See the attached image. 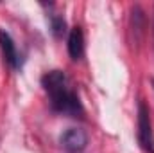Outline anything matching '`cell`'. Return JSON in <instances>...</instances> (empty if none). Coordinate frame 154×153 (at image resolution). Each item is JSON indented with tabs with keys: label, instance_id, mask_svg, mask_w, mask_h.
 Returning <instances> with one entry per match:
<instances>
[{
	"label": "cell",
	"instance_id": "cell-6",
	"mask_svg": "<svg viewBox=\"0 0 154 153\" xmlns=\"http://www.w3.org/2000/svg\"><path fill=\"white\" fill-rule=\"evenodd\" d=\"M131 33L134 36V43H140L145 33V15L140 5H134L131 9Z\"/></svg>",
	"mask_w": 154,
	"mask_h": 153
},
{
	"label": "cell",
	"instance_id": "cell-7",
	"mask_svg": "<svg viewBox=\"0 0 154 153\" xmlns=\"http://www.w3.org/2000/svg\"><path fill=\"white\" fill-rule=\"evenodd\" d=\"M48 20H50L52 34H54L56 38H61V36L66 33V22H65V18H63V16H59V15H50V16H48Z\"/></svg>",
	"mask_w": 154,
	"mask_h": 153
},
{
	"label": "cell",
	"instance_id": "cell-2",
	"mask_svg": "<svg viewBox=\"0 0 154 153\" xmlns=\"http://www.w3.org/2000/svg\"><path fill=\"white\" fill-rule=\"evenodd\" d=\"M138 142L142 150L147 153H154V132H152V119L149 106L140 101L138 103Z\"/></svg>",
	"mask_w": 154,
	"mask_h": 153
},
{
	"label": "cell",
	"instance_id": "cell-4",
	"mask_svg": "<svg viewBox=\"0 0 154 153\" xmlns=\"http://www.w3.org/2000/svg\"><path fill=\"white\" fill-rule=\"evenodd\" d=\"M0 50H2L4 61H5L11 69L18 70V69L22 67V58H20V54H18L16 43L13 41L11 34L5 33V31H0Z\"/></svg>",
	"mask_w": 154,
	"mask_h": 153
},
{
	"label": "cell",
	"instance_id": "cell-5",
	"mask_svg": "<svg viewBox=\"0 0 154 153\" xmlns=\"http://www.w3.org/2000/svg\"><path fill=\"white\" fill-rule=\"evenodd\" d=\"M66 47H68V54H70L72 60H81L82 58V54H84V34H82L81 27L70 29Z\"/></svg>",
	"mask_w": 154,
	"mask_h": 153
},
{
	"label": "cell",
	"instance_id": "cell-1",
	"mask_svg": "<svg viewBox=\"0 0 154 153\" xmlns=\"http://www.w3.org/2000/svg\"><path fill=\"white\" fill-rule=\"evenodd\" d=\"M41 85L45 92L48 94L50 106L54 112L68 117H82V105L81 99L74 92V88L68 83V77L61 70H50L41 77Z\"/></svg>",
	"mask_w": 154,
	"mask_h": 153
},
{
	"label": "cell",
	"instance_id": "cell-3",
	"mask_svg": "<svg viewBox=\"0 0 154 153\" xmlns=\"http://www.w3.org/2000/svg\"><path fill=\"white\" fill-rule=\"evenodd\" d=\"M59 144L68 151H82L88 144V133L81 128H68L61 133Z\"/></svg>",
	"mask_w": 154,
	"mask_h": 153
}]
</instances>
